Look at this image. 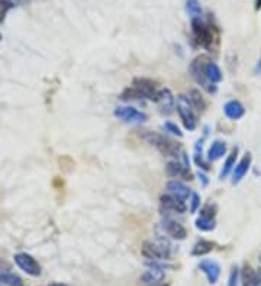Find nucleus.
<instances>
[{
  "label": "nucleus",
  "mask_w": 261,
  "mask_h": 286,
  "mask_svg": "<svg viewBox=\"0 0 261 286\" xmlns=\"http://www.w3.org/2000/svg\"><path fill=\"white\" fill-rule=\"evenodd\" d=\"M238 146H235L231 153L228 155V158L225 159V162H224V167H222V171H221V173H219V179L222 181V179H225L226 176L232 172V169L235 168V165H237V159H238Z\"/></svg>",
  "instance_id": "nucleus-20"
},
{
  "label": "nucleus",
  "mask_w": 261,
  "mask_h": 286,
  "mask_svg": "<svg viewBox=\"0 0 261 286\" xmlns=\"http://www.w3.org/2000/svg\"><path fill=\"white\" fill-rule=\"evenodd\" d=\"M206 78L212 84H218L224 80V74H222L221 68L218 67V64H215L212 59L206 64Z\"/></svg>",
  "instance_id": "nucleus-23"
},
{
  "label": "nucleus",
  "mask_w": 261,
  "mask_h": 286,
  "mask_svg": "<svg viewBox=\"0 0 261 286\" xmlns=\"http://www.w3.org/2000/svg\"><path fill=\"white\" fill-rule=\"evenodd\" d=\"M160 207H161V211L175 213V214H183L187 210L186 202L175 198L170 194H164V195L160 197Z\"/></svg>",
  "instance_id": "nucleus-10"
},
{
  "label": "nucleus",
  "mask_w": 261,
  "mask_h": 286,
  "mask_svg": "<svg viewBox=\"0 0 261 286\" xmlns=\"http://www.w3.org/2000/svg\"><path fill=\"white\" fill-rule=\"evenodd\" d=\"M187 99H189L190 104L193 106V109H194L196 112H199V113H203V112L206 110V107H208V103H206V100H205L203 94L200 93V90H197V88H191L190 91H189V96H187Z\"/></svg>",
  "instance_id": "nucleus-19"
},
{
  "label": "nucleus",
  "mask_w": 261,
  "mask_h": 286,
  "mask_svg": "<svg viewBox=\"0 0 261 286\" xmlns=\"http://www.w3.org/2000/svg\"><path fill=\"white\" fill-rule=\"evenodd\" d=\"M260 262H261V254H260Z\"/></svg>",
  "instance_id": "nucleus-43"
},
{
  "label": "nucleus",
  "mask_w": 261,
  "mask_h": 286,
  "mask_svg": "<svg viewBox=\"0 0 261 286\" xmlns=\"http://www.w3.org/2000/svg\"><path fill=\"white\" fill-rule=\"evenodd\" d=\"M113 116L122 120L123 123H128V124H139V123H144L148 120V116L145 113L139 112L138 109L131 107V106L116 107L113 112Z\"/></svg>",
  "instance_id": "nucleus-6"
},
{
  "label": "nucleus",
  "mask_w": 261,
  "mask_h": 286,
  "mask_svg": "<svg viewBox=\"0 0 261 286\" xmlns=\"http://www.w3.org/2000/svg\"><path fill=\"white\" fill-rule=\"evenodd\" d=\"M166 173L170 178H180L183 181H191L193 179V173L190 172V169L187 168L186 165H183L180 161H170L166 165Z\"/></svg>",
  "instance_id": "nucleus-13"
},
{
  "label": "nucleus",
  "mask_w": 261,
  "mask_h": 286,
  "mask_svg": "<svg viewBox=\"0 0 261 286\" xmlns=\"http://www.w3.org/2000/svg\"><path fill=\"white\" fill-rule=\"evenodd\" d=\"M147 266H148L150 269L145 270V272L141 275V278H139L142 284L153 285V284H160V282L164 281V278H166L164 270H166L167 266L160 265L157 260H148V262H147Z\"/></svg>",
  "instance_id": "nucleus-7"
},
{
  "label": "nucleus",
  "mask_w": 261,
  "mask_h": 286,
  "mask_svg": "<svg viewBox=\"0 0 261 286\" xmlns=\"http://www.w3.org/2000/svg\"><path fill=\"white\" fill-rule=\"evenodd\" d=\"M119 99L122 101H134V100H145V97H144V94L139 91L137 87H134V85H131V87H128V88H125L123 91L121 93V96H119Z\"/></svg>",
  "instance_id": "nucleus-24"
},
{
  "label": "nucleus",
  "mask_w": 261,
  "mask_h": 286,
  "mask_svg": "<svg viewBox=\"0 0 261 286\" xmlns=\"http://www.w3.org/2000/svg\"><path fill=\"white\" fill-rule=\"evenodd\" d=\"M224 114L229 120H240L245 116V107L241 101L229 100L224 104Z\"/></svg>",
  "instance_id": "nucleus-17"
},
{
  "label": "nucleus",
  "mask_w": 261,
  "mask_h": 286,
  "mask_svg": "<svg viewBox=\"0 0 261 286\" xmlns=\"http://www.w3.org/2000/svg\"><path fill=\"white\" fill-rule=\"evenodd\" d=\"M175 109H177V113L180 116V120H181L184 129L189 130V132H193L197 127V117H196V113H194L196 110L193 109L187 96H184V94L177 96Z\"/></svg>",
  "instance_id": "nucleus-4"
},
{
  "label": "nucleus",
  "mask_w": 261,
  "mask_h": 286,
  "mask_svg": "<svg viewBox=\"0 0 261 286\" xmlns=\"http://www.w3.org/2000/svg\"><path fill=\"white\" fill-rule=\"evenodd\" d=\"M16 286H25V285H23V284H20V285H16Z\"/></svg>",
  "instance_id": "nucleus-41"
},
{
  "label": "nucleus",
  "mask_w": 261,
  "mask_h": 286,
  "mask_svg": "<svg viewBox=\"0 0 261 286\" xmlns=\"http://www.w3.org/2000/svg\"><path fill=\"white\" fill-rule=\"evenodd\" d=\"M158 104V109L163 114H172L175 109V99L170 88H161L158 91V99L156 101Z\"/></svg>",
  "instance_id": "nucleus-12"
},
{
  "label": "nucleus",
  "mask_w": 261,
  "mask_h": 286,
  "mask_svg": "<svg viewBox=\"0 0 261 286\" xmlns=\"http://www.w3.org/2000/svg\"><path fill=\"white\" fill-rule=\"evenodd\" d=\"M238 279H240V269L237 266H232L228 278V286H238Z\"/></svg>",
  "instance_id": "nucleus-32"
},
{
  "label": "nucleus",
  "mask_w": 261,
  "mask_h": 286,
  "mask_svg": "<svg viewBox=\"0 0 261 286\" xmlns=\"http://www.w3.org/2000/svg\"><path fill=\"white\" fill-rule=\"evenodd\" d=\"M147 286H170V285H167V284H153V285H147Z\"/></svg>",
  "instance_id": "nucleus-39"
},
{
  "label": "nucleus",
  "mask_w": 261,
  "mask_h": 286,
  "mask_svg": "<svg viewBox=\"0 0 261 286\" xmlns=\"http://www.w3.org/2000/svg\"><path fill=\"white\" fill-rule=\"evenodd\" d=\"M15 6V3L12 0H0V23L4 20V17L7 15V12Z\"/></svg>",
  "instance_id": "nucleus-31"
},
{
  "label": "nucleus",
  "mask_w": 261,
  "mask_h": 286,
  "mask_svg": "<svg viewBox=\"0 0 261 286\" xmlns=\"http://www.w3.org/2000/svg\"><path fill=\"white\" fill-rule=\"evenodd\" d=\"M3 266H4L6 269H9V265H7V263H4V262L0 259V270H3Z\"/></svg>",
  "instance_id": "nucleus-37"
},
{
  "label": "nucleus",
  "mask_w": 261,
  "mask_h": 286,
  "mask_svg": "<svg viewBox=\"0 0 261 286\" xmlns=\"http://www.w3.org/2000/svg\"><path fill=\"white\" fill-rule=\"evenodd\" d=\"M240 279L243 286H257V273L248 263H244L243 269L240 272Z\"/></svg>",
  "instance_id": "nucleus-21"
},
{
  "label": "nucleus",
  "mask_w": 261,
  "mask_h": 286,
  "mask_svg": "<svg viewBox=\"0 0 261 286\" xmlns=\"http://www.w3.org/2000/svg\"><path fill=\"white\" fill-rule=\"evenodd\" d=\"M197 268L205 273V276L208 278V282L210 285H215L219 278H221V265L216 260H210V259H203L199 262Z\"/></svg>",
  "instance_id": "nucleus-11"
},
{
  "label": "nucleus",
  "mask_w": 261,
  "mask_h": 286,
  "mask_svg": "<svg viewBox=\"0 0 261 286\" xmlns=\"http://www.w3.org/2000/svg\"><path fill=\"white\" fill-rule=\"evenodd\" d=\"M163 229L174 240H184L187 237V230L184 229V226L173 219L167 217L163 220Z\"/></svg>",
  "instance_id": "nucleus-16"
},
{
  "label": "nucleus",
  "mask_w": 261,
  "mask_h": 286,
  "mask_svg": "<svg viewBox=\"0 0 261 286\" xmlns=\"http://www.w3.org/2000/svg\"><path fill=\"white\" fill-rule=\"evenodd\" d=\"M193 162H194L199 168L203 169V171H209V169H210L209 161H205L200 153H194V155H193Z\"/></svg>",
  "instance_id": "nucleus-33"
},
{
  "label": "nucleus",
  "mask_w": 261,
  "mask_h": 286,
  "mask_svg": "<svg viewBox=\"0 0 261 286\" xmlns=\"http://www.w3.org/2000/svg\"><path fill=\"white\" fill-rule=\"evenodd\" d=\"M228 146L224 140H213L210 148L208 151V161L209 162H216L221 158H224V155H226Z\"/></svg>",
  "instance_id": "nucleus-18"
},
{
  "label": "nucleus",
  "mask_w": 261,
  "mask_h": 286,
  "mask_svg": "<svg viewBox=\"0 0 261 286\" xmlns=\"http://www.w3.org/2000/svg\"><path fill=\"white\" fill-rule=\"evenodd\" d=\"M254 72H256V74H261V58L257 61V64H256V67H254Z\"/></svg>",
  "instance_id": "nucleus-35"
},
{
  "label": "nucleus",
  "mask_w": 261,
  "mask_h": 286,
  "mask_svg": "<svg viewBox=\"0 0 261 286\" xmlns=\"http://www.w3.org/2000/svg\"><path fill=\"white\" fill-rule=\"evenodd\" d=\"M191 32L199 47L208 51L213 50V45H215V41H218V36L215 35L213 28L209 23L203 22L200 17L191 19Z\"/></svg>",
  "instance_id": "nucleus-3"
},
{
  "label": "nucleus",
  "mask_w": 261,
  "mask_h": 286,
  "mask_svg": "<svg viewBox=\"0 0 261 286\" xmlns=\"http://www.w3.org/2000/svg\"><path fill=\"white\" fill-rule=\"evenodd\" d=\"M209 61H210L209 55H205V54L197 55L189 64V74L197 84L208 91L209 94H215L218 91V87L216 84L209 83V80L206 78V64Z\"/></svg>",
  "instance_id": "nucleus-2"
},
{
  "label": "nucleus",
  "mask_w": 261,
  "mask_h": 286,
  "mask_svg": "<svg viewBox=\"0 0 261 286\" xmlns=\"http://www.w3.org/2000/svg\"><path fill=\"white\" fill-rule=\"evenodd\" d=\"M163 127H164L166 132H169V133H172V135L177 136V137H183V132L180 130V127H178L175 123L170 121V120L164 121V123H163Z\"/></svg>",
  "instance_id": "nucleus-30"
},
{
  "label": "nucleus",
  "mask_w": 261,
  "mask_h": 286,
  "mask_svg": "<svg viewBox=\"0 0 261 286\" xmlns=\"http://www.w3.org/2000/svg\"><path fill=\"white\" fill-rule=\"evenodd\" d=\"M15 263L17 265V268L20 270H23L26 275L29 276H41V265L35 260V257H32L28 253H16L15 254Z\"/></svg>",
  "instance_id": "nucleus-8"
},
{
  "label": "nucleus",
  "mask_w": 261,
  "mask_h": 286,
  "mask_svg": "<svg viewBox=\"0 0 261 286\" xmlns=\"http://www.w3.org/2000/svg\"><path fill=\"white\" fill-rule=\"evenodd\" d=\"M215 249V243L210 241V240H199L194 243L193 249H191V256H196V257H202V256H206L209 253Z\"/></svg>",
  "instance_id": "nucleus-22"
},
{
  "label": "nucleus",
  "mask_w": 261,
  "mask_h": 286,
  "mask_svg": "<svg viewBox=\"0 0 261 286\" xmlns=\"http://www.w3.org/2000/svg\"><path fill=\"white\" fill-rule=\"evenodd\" d=\"M141 254L148 260L161 262V260L170 257V244L164 240L161 243H154V241L145 240L141 244Z\"/></svg>",
  "instance_id": "nucleus-5"
},
{
  "label": "nucleus",
  "mask_w": 261,
  "mask_h": 286,
  "mask_svg": "<svg viewBox=\"0 0 261 286\" xmlns=\"http://www.w3.org/2000/svg\"><path fill=\"white\" fill-rule=\"evenodd\" d=\"M194 227L200 231H212L216 227V220L206 219V217H197L194 220Z\"/></svg>",
  "instance_id": "nucleus-25"
},
{
  "label": "nucleus",
  "mask_w": 261,
  "mask_h": 286,
  "mask_svg": "<svg viewBox=\"0 0 261 286\" xmlns=\"http://www.w3.org/2000/svg\"><path fill=\"white\" fill-rule=\"evenodd\" d=\"M0 284H4V285L9 286H16L22 284V279L12 273V272H7V270H0Z\"/></svg>",
  "instance_id": "nucleus-26"
},
{
  "label": "nucleus",
  "mask_w": 261,
  "mask_h": 286,
  "mask_svg": "<svg viewBox=\"0 0 261 286\" xmlns=\"http://www.w3.org/2000/svg\"><path fill=\"white\" fill-rule=\"evenodd\" d=\"M0 41H1V32H0Z\"/></svg>",
  "instance_id": "nucleus-42"
},
{
  "label": "nucleus",
  "mask_w": 261,
  "mask_h": 286,
  "mask_svg": "<svg viewBox=\"0 0 261 286\" xmlns=\"http://www.w3.org/2000/svg\"><path fill=\"white\" fill-rule=\"evenodd\" d=\"M256 10H261V0H256Z\"/></svg>",
  "instance_id": "nucleus-38"
},
{
  "label": "nucleus",
  "mask_w": 261,
  "mask_h": 286,
  "mask_svg": "<svg viewBox=\"0 0 261 286\" xmlns=\"http://www.w3.org/2000/svg\"><path fill=\"white\" fill-rule=\"evenodd\" d=\"M48 286H67V285H64V284H57V282H54V284H50Z\"/></svg>",
  "instance_id": "nucleus-40"
},
{
  "label": "nucleus",
  "mask_w": 261,
  "mask_h": 286,
  "mask_svg": "<svg viewBox=\"0 0 261 286\" xmlns=\"http://www.w3.org/2000/svg\"><path fill=\"white\" fill-rule=\"evenodd\" d=\"M166 189H167V194L173 195L175 198L181 200V201H187L190 198L191 195V189L189 186L186 185L184 182L178 181V179H172L167 182L166 185Z\"/></svg>",
  "instance_id": "nucleus-14"
},
{
  "label": "nucleus",
  "mask_w": 261,
  "mask_h": 286,
  "mask_svg": "<svg viewBox=\"0 0 261 286\" xmlns=\"http://www.w3.org/2000/svg\"><path fill=\"white\" fill-rule=\"evenodd\" d=\"M218 213V207L216 204H206L200 208V217H206V219H215Z\"/></svg>",
  "instance_id": "nucleus-27"
},
{
  "label": "nucleus",
  "mask_w": 261,
  "mask_h": 286,
  "mask_svg": "<svg viewBox=\"0 0 261 286\" xmlns=\"http://www.w3.org/2000/svg\"><path fill=\"white\" fill-rule=\"evenodd\" d=\"M0 286H1V284H0Z\"/></svg>",
  "instance_id": "nucleus-44"
},
{
  "label": "nucleus",
  "mask_w": 261,
  "mask_h": 286,
  "mask_svg": "<svg viewBox=\"0 0 261 286\" xmlns=\"http://www.w3.org/2000/svg\"><path fill=\"white\" fill-rule=\"evenodd\" d=\"M256 273H257V286H261V268L256 270Z\"/></svg>",
  "instance_id": "nucleus-36"
},
{
  "label": "nucleus",
  "mask_w": 261,
  "mask_h": 286,
  "mask_svg": "<svg viewBox=\"0 0 261 286\" xmlns=\"http://www.w3.org/2000/svg\"><path fill=\"white\" fill-rule=\"evenodd\" d=\"M186 9H187L189 15H190L193 19H194V17H200V15H202V7H200V4H199L196 0H187Z\"/></svg>",
  "instance_id": "nucleus-28"
},
{
  "label": "nucleus",
  "mask_w": 261,
  "mask_h": 286,
  "mask_svg": "<svg viewBox=\"0 0 261 286\" xmlns=\"http://www.w3.org/2000/svg\"><path fill=\"white\" fill-rule=\"evenodd\" d=\"M253 164V156L250 152H247L241 158V161L235 165V168L232 169V184H240L244 179V176L248 173V171L251 168Z\"/></svg>",
  "instance_id": "nucleus-15"
},
{
  "label": "nucleus",
  "mask_w": 261,
  "mask_h": 286,
  "mask_svg": "<svg viewBox=\"0 0 261 286\" xmlns=\"http://www.w3.org/2000/svg\"><path fill=\"white\" fill-rule=\"evenodd\" d=\"M132 85L137 87L139 91L144 94L145 100L157 101L158 99V87H157L156 81H153L151 78H145V77H137L134 78Z\"/></svg>",
  "instance_id": "nucleus-9"
},
{
  "label": "nucleus",
  "mask_w": 261,
  "mask_h": 286,
  "mask_svg": "<svg viewBox=\"0 0 261 286\" xmlns=\"http://www.w3.org/2000/svg\"><path fill=\"white\" fill-rule=\"evenodd\" d=\"M197 176H199V181H200V185L202 186H208V184H209V178H208V175L205 173V172H199L197 173Z\"/></svg>",
  "instance_id": "nucleus-34"
},
{
  "label": "nucleus",
  "mask_w": 261,
  "mask_h": 286,
  "mask_svg": "<svg viewBox=\"0 0 261 286\" xmlns=\"http://www.w3.org/2000/svg\"><path fill=\"white\" fill-rule=\"evenodd\" d=\"M142 140H145L148 145L154 146L157 151L161 152L164 156H169V158H174V161H180L184 149L181 146V143L175 142L173 139L167 137V136L161 135V133H157V132H151V130H145L141 133Z\"/></svg>",
  "instance_id": "nucleus-1"
},
{
  "label": "nucleus",
  "mask_w": 261,
  "mask_h": 286,
  "mask_svg": "<svg viewBox=\"0 0 261 286\" xmlns=\"http://www.w3.org/2000/svg\"><path fill=\"white\" fill-rule=\"evenodd\" d=\"M189 202H190V207H189V210H190L191 214H194V213H197V211L200 210V205H202V198H200V195H199L197 192H191L190 198H189Z\"/></svg>",
  "instance_id": "nucleus-29"
}]
</instances>
